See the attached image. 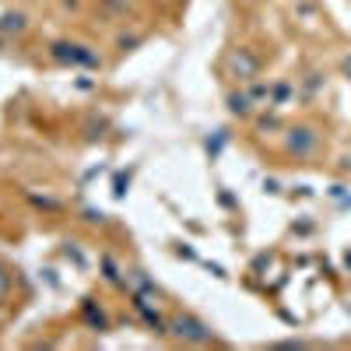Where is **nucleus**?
<instances>
[{"label":"nucleus","instance_id":"nucleus-6","mask_svg":"<svg viewBox=\"0 0 351 351\" xmlns=\"http://www.w3.org/2000/svg\"><path fill=\"white\" fill-rule=\"evenodd\" d=\"M344 74L351 77V56H348V60H344Z\"/></svg>","mask_w":351,"mask_h":351},{"label":"nucleus","instance_id":"nucleus-1","mask_svg":"<svg viewBox=\"0 0 351 351\" xmlns=\"http://www.w3.org/2000/svg\"><path fill=\"white\" fill-rule=\"evenodd\" d=\"M172 334L180 337V341H186V344H208L211 341V327L200 324V319L190 316V313L172 316Z\"/></svg>","mask_w":351,"mask_h":351},{"label":"nucleus","instance_id":"nucleus-2","mask_svg":"<svg viewBox=\"0 0 351 351\" xmlns=\"http://www.w3.org/2000/svg\"><path fill=\"white\" fill-rule=\"evenodd\" d=\"M316 130L313 127H291L288 130V144H285V148H288V155H295V158H306V155H313L316 152Z\"/></svg>","mask_w":351,"mask_h":351},{"label":"nucleus","instance_id":"nucleus-4","mask_svg":"<svg viewBox=\"0 0 351 351\" xmlns=\"http://www.w3.org/2000/svg\"><path fill=\"white\" fill-rule=\"evenodd\" d=\"M228 109L239 112V116H250V112H253V106H250L246 95H228Z\"/></svg>","mask_w":351,"mask_h":351},{"label":"nucleus","instance_id":"nucleus-3","mask_svg":"<svg viewBox=\"0 0 351 351\" xmlns=\"http://www.w3.org/2000/svg\"><path fill=\"white\" fill-rule=\"evenodd\" d=\"M228 60H232V67H236V81H250L256 74V67H260V60L250 56V49H236Z\"/></svg>","mask_w":351,"mask_h":351},{"label":"nucleus","instance_id":"nucleus-5","mask_svg":"<svg viewBox=\"0 0 351 351\" xmlns=\"http://www.w3.org/2000/svg\"><path fill=\"white\" fill-rule=\"evenodd\" d=\"M8 285H11V281H8V274H4V271H0V299H4V295H8Z\"/></svg>","mask_w":351,"mask_h":351}]
</instances>
